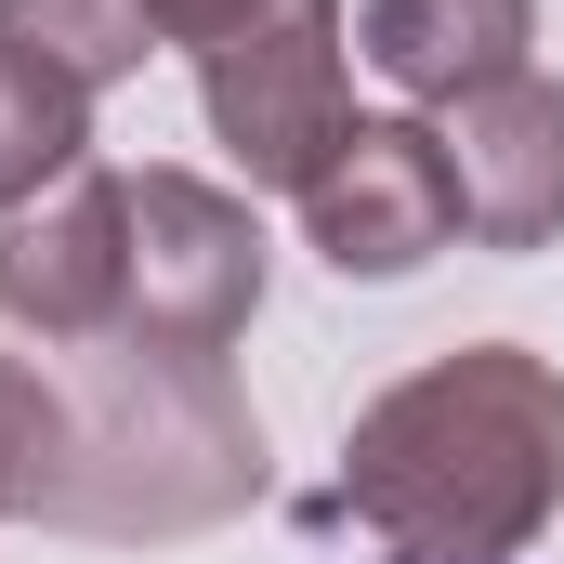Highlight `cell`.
<instances>
[{
  "label": "cell",
  "instance_id": "obj_1",
  "mask_svg": "<svg viewBox=\"0 0 564 564\" xmlns=\"http://www.w3.org/2000/svg\"><path fill=\"white\" fill-rule=\"evenodd\" d=\"M341 499L394 564H512L564 512V368L525 341L433 355L341 433Z\"/></svg>",
  "mask_w": 564,
  "mask_h": 564
},
{
  "label": "cell",
  "instance_id": "obj_2",
  "mask_svg": "<svg viewBox=\"0 0 564 564\" xmlns=\"http://www.w3.org/2000/svg\"><path fill=\"white\" fill-rule=\"evenodd\" d=\"M53 394H66V421H53V473H40V525H66V539H197V525L250 512L263 433L237 408L224 355L79 341V368Z\"/></svg>",
  "mask_w": 564,
  "mask_h": 564
},
{
  "label": "cell",
  "instance_id": "obj_3",
  "mask_svg": "<svg viewBox=\"0 0 564 564\" xmlns=\"http://www.w3.org/2000/svg\"><path fill=\"white\" fill-rule=\"evenodd\" d=\"M132 184V289H119V341L158 355H224L263 315V224L250 197L197 184V171H119Z\"/></svg>",
  "mask_w": 564,
  "mask_h": 564
},
{
  "label": "cell",
  "instance_id": "obj_4",
  "mask_svg": "<svg viewBox=\"0 0 564 564\" xmlns=\"http://www.w3.org/2000/svg\"><path fill=\"white\" fill-rule=\"evenodd\" d=\"M341 53H355V13H341V0H289L276 26L197 53L210 144H224L250 184H289V197H302V184L328 171V144L355 132V106H341Z\"/></svg>",
  "mask_w": 564,
  "mask_h": 564
},
{
  "label": "cell",
  "instance_id": "obj_5",
  "mask_svg": "<svg viewBox=\"0 0 564 564\" xmlns=\"http://www.w3.org/2000/svg\"><path fill=\"white\" fill-rule=\"evenodd\" d=\"M119 289H132V184L106 158H79L66 184L0 210V315L40 328L53 355L119 341Z\"/></svg>",
  "mask_w": 564,
  "mask_h": 564
},
{
  "label": "cell",
  "instance_id": "obj_6",
  "mask_svg": "<svg viewBox=\"0 0 564 564\" xmlns=\"http://www.w3.org/2000/svg\"><path fill=\"white\" fill-rule=\"evenodd\" d=\"M302 237L328 250V276H421L433 250L459 237L446 132H421V119H355V132L328 144V171L302 184Z\"/></svg>",
  "mask_w": 564,
  "mask_h": 564
},
{
  "label": "cell",
  "instance_id": "obj_7",
  "mask_svg": "<svg viewBox=\"0 0 564 564\" xmlns=\"http://www.w3.org/2000/svg\"><path fill=\"white\" fill-rule=\"evenodd\" d=\"M446 171H459V237L473 250H552L564 237V79H499L446 106Z\"/></svg>",
  "mask_w": 564,
  "mask_h": 564
},
{
  "label": "cell",
  "instance_id": "obj_8",
  "mask_svg": "<svg viewBox=\"0 0 564 564\" xmlns=\"http://www.w3.org/2000/svg\"><path fill=\"white\" fill-rule=\"evenodd\" d=\"M525 40H539V0H368L355 13V53L408 106H459V93L525 79Z\"/></svg>",
  "mask_w": 564,
  "mask_h": 564
},
{
  "label": "cell",
  "instance_id": "obj_9",
  "mask_svg": "<svg viewBox=\"0 0 564 564\" xmlns=\"http://www.w3.org/2000/svg\"><path fill=\"white\" fill-rule=\"evenodd\" d=\"M79 158H93V93L53 79L26 40H0V210L40 197V184H66Z\"/></svg>",
  "mask_w": 564,
  "mask_h": 564
},
{
  "label": "cell",
  "instance_id": "obj_10",
  "mask_svg": "<svg viewBox=\"0 0 564 564\" xmlns=\"http://www.w3.org/2000/svg\"><path fill=\"white\" fill-rule=\"evenodd\" d=\"M0 40H26L53 79L106 93V79H132L144 53H158V13L144 0H0Z\"/></svg>",
  "mask_w": 564,
  "mask_h": 564
},
{
  "label": "cell",
  "instance_id": "obj_11",
  "mask_svg": "<svg viewBox=\"0 0 564 564\" xmlns=\"http://www.w3.org/2000/svg\"><path fill=\"white\" fill-rule=\"evenodd\" d=\"M53 421H66L53 368L0 355V512H40V473H53Z\"/></svg>",
  "mask_w": 564,
  "mask_h": 564
},
{
  "label": "cell",
  "instance_id": "obj_12",
  "mask_svg": "<svg viewBox=\"0 0 564 564\" xmlns=\"http://www.w3.org/2000/svg\"><path fill=\"white\" fill-rule=\"evenodd\" d=\"M144 13H158V40H184V53H224V40L276 26L289 0H144Z\"/></svg>",
  "mask_w": 564,
  "mask_h": 564
}]
</instances>
